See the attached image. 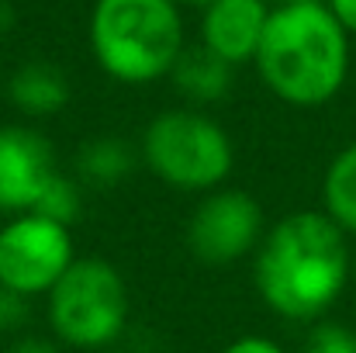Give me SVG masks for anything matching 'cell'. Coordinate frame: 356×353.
<instances>
[{"label": "cell", "mask_w": 356, "mask_h": 353, "mask_svg": "<svg viewBox=\"0 0 356 353\" xmlns=\"http://www.w3.org/2000/svg\"><path fill=\"white\" fill-rule=\"evenodd\" d=\"M263 242V208L252 194L215 187L187 219V246L201 263H236Z\"/></svg>", "instance_id": "52a82bcc"}, {"label": "cell", "mask_w": 356, "mask_h": 353, "mask_svg": "<svg viewBox=\"0 0 356 353\" xmlns=\"http://www.w3.org/2000/svg\"><path fill=\"white\" fill-rule=\"evenodd\" d=\"M73 260V233L63 222L24 212L0 226V288L24 298L49 295Z\"/></svg>", "instance_id": "8992f818"}, {"label": "cell", "mask_w": 356, "mask_h": 353, "mask_svg": "<svg viewBox=\"0 0 356 353\" xmlns=\"http://www.w3.org/2000/svg\"><path fill=\"white\" fill-rule=\"evenodd\" d=\"M31 319V298L10 291V288H0V336H14L28 326Z\"/></svg>", "instance_id": "2e32d148"}, {"label": "cell", "mask_w": 356, "mask_h": 353, "mask_svg": "<svg viewBox=\"0 0 356 353\" xmlns=\"http://www.w3.org/2000/svg\"><path fill=\"white\" fill-rule=\"evenodd\" d=\"M83 194H87V187L76 180V177H70V173H56L52 180H49V187L42 191V198H38V205L31 208L35 215H45V219H52V222H63V226H73L76 219H80V212H83Z\"/></svg>", "instance_id": "5bb4252c"}, {"label": "cell", "mask_w": 356, "mask_h": 353, "mask_svg": "<svg viewBox=\"0 0 356 353\" xmlns=\"http://www.w3.org/2000/svg\"><path fill=\"white\" fill-rule=\"evenodd\" d=\"M301 353H356V333L343 322H318L308 333Z\"/></svg>", "instance_id": "9a60e30c"}, {"label": "cell", "mask_w": 356, "mask_h": 353, "mask_svg": "<svg viewBox=\"0 0 356 353\" xmlns=\"http://www.w3.org/2000/svg\"><path fill=\"white\" fill-rule=\"evenodd\" d=\"M325 7L336 14V21H339L350 35H356V0H325Z\"/></svg>", "instance_id": "d6986e66"}, {"label": "cell", "mask_w": 356, "mask_h": 353, "mask_svg": "<svg viewBox=\"0 0 356 353\" xmlns=\"http://www.w3.org/2000/svg\"><path fill=\"white\" fill-rule=\"evenodd\" d=\"M346 233L325 212H291L263 233L252 284L270 312L291 322L322 319L350 284Z\"/></svg>", "instance_id": "6da1fadb"}, {"label": "cell", "mask_w": 356, "mask_h": 353, "mask_svg": "<svg viewBox=\"0 0 356 353\" xmlns=\"http://www.w3.org/2000/svg\"><path fill=\"white\" fill-rule=\"evenodd\" d=\"M232 70L225 59H218L215 52H208L204 45H194V49H184L177 66H173V84L177 91L194 104H218L229 91H232Z\"/></svg>", "instance_id": "8fae6325"}, {"label": "cell", "mask_w": 356, "mask_h": 353, "mask_svg": "<svg viewBox=\"0 0 356 353\" xmlns=\"http://www.w3.org/2000/svg\"><path fill=\"white\" fill-rule=\"evenodd\" d=\"M59 173L56 152L31 125H0V212L24 215Z\"/></svg>", "instance_id": "ba28073f"}, {"label": "cell", "mask_w": 356, "mask_h": 353, "mask_svg": "<svg viewBox=\"0 0 356 353\" xmlns=\"http://www.w3.org/2000/svg\"><path fill=\"white\" fill-rule=\"evenodd\" d=\"M14 28V7L10 0H0V35H7Z\"/></svg>", "instance_id": "ffe728a7"}, {"label": "cell", "mask_w": 356, "mask_h": 353, "mask_svg": "<svg viewBox=\"0 0 356 353\" xmlns=\"http://www.w3.org/2000/svg\"><path fill=\"white\" fill-rule=\"evenodd\" d=\"M87 31L97 66L131 87L170 77L187 49L177 0H94Z\"/></svg>", "instance_id": "3957f363"}, {"label": "cell", "mask_w": 356, "mask_h": 353, "mask_svg": "<svg viewBox=\"0 0 356 353\" xmlns=\"http://www.w3.org/2000/svg\"><path fill=\"white\" fill-rule=\"evenodd\" d=\"M97 353H101V350H97Z\"/></svg>", "instance_id": "603a6c76"}, {"label": "cell", "mask_w": 356, "mask_h": 353, "mask_svg": "<svg viewBox=\"0 0 356 353\" xmlns=\"http://www.w3.org/2000/svg\"><path fill=\"white\" fill-rule=\"evenodd\" d=\"M45 315L59 343L97 353L128 326V288L104 256H76L45 295Z\"/></svg>", "instance_id": "5b68a950"}, {"label": "cell", "mask_w": 356, "mask_h": 353, "mask_svg": "<svg viewBox=\"0 0 356 353\" xmlns=\"http://www.w3.org/2000/svg\"><path fill=\"white\" fill-rule=\"evenodd\" d=\"M322 212L343 229L356 235V142L339 149L322 177Z\"/></svg>", "instance_id": "7c38bea8"}, {"label": "cell", "mask_w": 356, "mask_h": 353, "mask_svg": "<svg viewBox=\"0 0 356 353\" xmlns=\"http://www.w3.org/2000/svg\"><path fill=\"white\" fill-rule=\"evenodd\" d=\"M252 63L266 91L284 104L322 108L350 77V31L325 0L273 7Z\"/></svg>", "instance_id": "7a4b0ae2"}, {"label": "cell", "mask_w": 356, "mask_h": 353, "mask_svg": "<svg viewBox=\"0 0 356 353\" xmlns=\"http://www.w3.org/2000/svg\"><path fill=\"white\" fill-rule=\"evenodd\" d=\"M270 7H287V3H305V0H266Z\"/></svg>", "instance_id": "7402d4cb"}, {"label": "cell", "mask_w": 356, "mask_h": 353, "mask_svg": "<svg viewBox=\"0 0 356 353\" xmlns=\"http://www.w3.org/2000/svg\"><path fill=\"white\" fill-rule=\"evenodd\" d=\"M222 353H287L277 340H270V336H242L236 343H229Z\"/></svg>", "instance_id": "e0dca14e"}, {"label": "cell", "mask_w": 356, "mask_h": 353, "mask_svg": "<svg viewBox=\"0 0 356 353\" xmlns=\"http://www.w3.org/2000/svg\"><path fill=\"white\" fill-rule=\"evenodd\" d=\"M7 97L10 104L28 118L59 115L70 104V77L45 59L21 63L10 80H7Z\"/></svg>", "instance_id": "30bf717a"}, {"label": "cell", "mask_w": 356, "mask_h": 353, "mask_svg": "<svg viewBox=\"0 0 356 353\" xmlns=\"http://www.w3.org/2000/svg\"><path fill=\"white\" fill-rule=\"evenodd\" d=\"M135 166V152L121 139H94L76 152V180L83 187H115Z\"/></svg>", "instance_id": "4fadbf2b"}, {"label": "cell", "mask_w": 356, "mask_h": 353, "mask_svg": "<svg viewBox=\"0 0 356 353\" xmlns=\"http://www.w3.org/2000/svg\"><path fill=\"white\" fill-rule=\"evenodd\" d=\"M142 163L173 191L208 194L229 180L236 149L225 125L201 108H170L145 125Z\"/></svg>", "instance_id": "277c9868"}, {"label": "cell", "mask_w": 356, "mask_h": 353, "mask_svg": "<svg viewBox=\"0 0 356 353\" xmlns=\"http://www.w3.org/2000/svg\"><path fill=\"white\" fill-rule=\"evenodd\" d=\"M177 3H187V7H201V10H204L211 0H177Z\"/></svg>", "instance_id": "44dd1931"}, {"label": "cell", "mask_w": 356, "mask_h": 353, "mask_svg": "<svg viewBox=\"0 0 356 353\" xmlns=\"http://www.w3.org/2000/svg\"><path fill=\"white\" fill-rule=\"evenodd\" d=\"M3 353H59V343H52L45 336H17Z\"/></svg>", "instance_id": "ac0fdd59"}, {"label": "cell", "mask_w": 356, "mask_h": 353, "mask_svg": "<svg viewBox=\"0 0 356 353\" xmlns=\"http://www.w3.org/2000/svg\"><path fill=\"white\" fill-rule=\"evenodd\" d=\"M266 0H211L201 10V45L229 66L252 63L270 21Z\"/></svg>", "instance_id": "9c48e42d"}]
</instances>
